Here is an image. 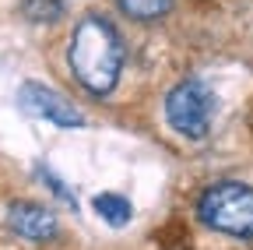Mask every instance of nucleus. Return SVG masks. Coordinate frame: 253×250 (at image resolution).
Returning a JSON list of instances; mask_svg holds the SVG:
<instances>
[{
  "mask_svg": "<svg viewBox=\"0 0 253 250\" xmlns=\"http://www.w3.org/2000/svg\"><path fill=\"white\" fill-rule=\"evenodd\" d=\"M123 60H126L123 36L106 14H84L74 25L67 64L88 96H99V99L109 96L123 74Z\"/></svg>",
  "mask_w": 253,
  "mask_h": 250,
  "instance_id": "nucleus-1",
  "label": "nucleus"
},
{
  "mask_svg": "<svg viewBox=\"0 0 253 250\" xmlns=\"http://www.w3.org/2000/svg\"><path fill=\"white\" fill-rule=\"evenodd\" d=\"M197 218L232 240H253V187L239 180H218L197 198Z\"/></svg>",
  "mask_w": 253,
  "mask_h": 250,
  "instance_id": "nucleus-2",
  "label": "nucleus"
},
{
  "mask_svg": "<svg viewBox=\"0 0 253 250\" xmlns=\"http://www.w3.org/2000/svg\"><path fill=\"white\" fill-rule=\"evenodd\" d=\"M166 120L179 138L201 141L214 120V96L204 81H179L166 96Z\"/></svg>",
  "mask_w": 253,
  "mask_h": 250,
  "instance_id": "nucleus-3",
  "label": "nucleus"
},
{
  "mask_svg": "<svg viewBox=\"0 0 253 250\" xmlns=\"http://www.w3.org/2000/svg\"><path fill=\"white\" fill-rule=\"evenodd\" d=\"M18 106L28 113V116H39V120H49L53 127H63V131H78L84 127V113L63 99L56 88L42 85V81H25L18 88Z\"/></svg>",
  "mask_w": 253,
  "mask_h": 250,
  "instance_id": "nucleus-4",
  "label": "nucleus"
},
{
  "mask_svg": "<svg viewBox=\"0 0 253 250\" xmlns=\"http://www.w3.org/2000/svg\"><path fill=\"white\" fill-rule=\"evenodd\" d=\"M7 226H11V233H18L28 243H49L60 233L53 208L36 204V201H14L11 211H7Z\"/></svg>",
  "mask_w": 253,
  "mask_h": 250,
  "instance_id": "nucleus-5",
  "label": "nucleus"
},
{
  "mask_svg": "<svg viewBox=\"0 0 253 250\" xmlns=\"http://www.w3.org/2000/svg\"><path fill=\"white\" fill-rule=\"evenodd\" d=\"M91 208L99 211V218L106 226H113V229H123L126 222L134 218V208H130V201H126L123 194H95V201H91Z\"/></svg>",
  "mask_w": 253,
  "mask_h": 250,
  "instance_id": "nucleus-6",
  "label": "nucleus"
},
{
  "mask_svg": "<svg viewBox=\"0 0 253 250\" xmlns=\"http://www.w3.org/2000/svg\"><path fill=\"white\" fill-rule=\"evenodd\" d=\"M116 7L134 21H158L172 11V0H116Z\"/></svg>",
  "mask_w": 253,
  "mask_h": 250,
  "instance_id": "nucleus-7",
  "label": "nucleus"
},
{
  "mask_svg": "<svg viewBox=\"0 0 253 250\" xmlns=\"http://www.w3.org/2000/svg\"><path fill=\"white\" fill-rule=\"evenodd\" d=\"M18 7L28 21H36V25H49L56 21L63 11H67V0H18Z\"/></svg>",
  "mask_w": 253,
  "mask_h": 250,
  "instance_id": "nucleus-8",
  "label": "nucleus"
},
{
  "mask_svg": "<svg viewBox=\"0 0 253 250\" xmlns=\"http://www.w3.org/2000/svg\"><path fill=\"white\" fill-rule=\"evenodd\" d=\"M36 173H39V176L46 180V187H49V191H53V194H56V198H60L63 204H67V208H78V201H74V194L67 191V187H63V180H60V176H56L53 169H46V166H36Z\"/></svg>",
  "mask_w": 253,
  "mask_h": 250,
  "instance_id": "nucleus-9",
  "label": "nucleus"
}]
</instances>
